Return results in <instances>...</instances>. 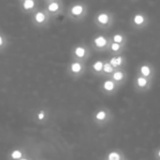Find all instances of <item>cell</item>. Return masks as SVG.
Masks as SVG:
<instances>
[{
    "label": "cell",
    "instance_id": "6da1fadb",
    "mask_svg": "<svg viewBox=\"0 0 160 160\" xmlns=\"http://www.w3.org/2000/svg\"><path fill=\"white\" fill-rule=\"evenodd\" d=\"M114 119L112 112L107 107H100L92 114V122L98 128H104L112 124Z\"/></svg>",
    "mask_w": 160,
    "mask_h": 160
},
{
    "label": "cell",
    "instance_id": "7a4b0ae2",
    "mask_svg": "<svg viewBox=\"0 0 160 160\" xmlns=\"http://www.w3.org/2000/svg\"><path fill=\"white\" fill-rule=\"evenodd\" d=\"M113 21H114L113 15L108 11L98 12L95 19L96 24L101 29H108L109 27H111L112 24L113 23Z\"/></svg>",
    "mask_w": 160,
    "mask_h": 160
},
{
    "label": "cell",
    "instance_id": "3957f363",
    "mask_svg": "<svg viewBox=\"0 0 160 160\" xmlns=\"http://www.w3.org/2000/svg\"><path fill=\"white\" fill-rule=\"evenodd\" d=\"M119 89H120V86L110 78L104 79L103 82L99 85L100 92L105 96H113L118 92Z\"/></svg>",
    "mask_w": 160,
    "mask_h": 160
},
{
    "label": "cell",
    "instance_id": "277c9868",
    "mask_svg": "<svg viewBox=\"0 0 160 160\" xmlns=\"http://www.w3.org/2000/svg\"><path fill=\"white\" fill-rule=\"evenodd\" d=\"M134 89L136 92L139 93H145L147 91H149L152 87L153 84V81L142 77L139 74L136 75L135 79H134Z\"/></svg>",
    "mask_w": 160,
    "mask_h": 160
},
{
    "label": "cell",
    "instance_id": "5b68a950",
    "mask_svg": "<svg viewBox=\"0 0 160 160\" xmlns=\"http://www.w3.org/2000/svg\"><path fill=\"white\" fill-rule=\"evenodd\" d=\"M112 38L104 35H98L93 38V47L96 51L98 52H108Z\"/></svg>",
    "mask_w": 160,
    "mask_h": 160
},
{
    "label": "cell",
    "instance_id": "8992f818",
    "mask_svg": "<svg viewBox=\"0 0 160 160\" xmlns=\"http://www.w3.org/2000/svg\"><path fill=\"white\" fill-rule=\"evenodd\" d=\"M85 72V64L84 62L74 60L68 66V73L73 78H79Z\"/></svg>",
    "mask_w": 160,
    "mask_h": 160
},
{
    "label": "cell",
    "instance_id": "52a82bcc",
    "mask_svg": "<svg viewBox=\"0 0 160 160\" xmlns=\"http://www.w3.org/2000/svg\"><path fill=\"white\" fill-rule=\"evenodd\" d=\"M137 74L153 81L155 78V68L149 63H142L138 67Z\"/></svg>",
    "mask_w": 160,
    "mask_h": 160
},
{
    "label": "cell",
    "instance_id": "ba28073f",
    "mask_svg": "<svg viewBox=\"0 0 160 160\" xmlns=\"http://www.w3.org/2000/svg\"><path fill=\"white\" fill-rule=\"evenodd\" d=\"M89 55H90V51L84 45H78L73 50L74 60H78V61H82V62L85 63V61L88 59Z\"/></svg>",
    "mask_w": 160,
    "mask_h": 160
},
{
    "label": "cell",
    "instance_id": "9c48e42d",
    "mask_svg": "<svg viewBox=\"0 0 160 160\" xmlns=\"http://www.w3.org/2000/svg\"><path fill=\"white\" fill-rule=\"evenodd\" d=\"M133 26L137 29H143L148 23V17L145 13L138 12L133 15L131 19Z\"/></svg>",
    "mask_w": 160,
    "mask_h": 160
},
{
    "label": "cell",
    "instance_id": "30bf717a",
    "mask_svg": "<svg viewBox=\"0 0 160 160\" xmlns=\"http://www.w3.org/2000/svg\"><path fill=\"white\" fill-rule=\"evenodd\" d=\"M110 79H112L113 82H115L120 87L124 85L128 80V73L125 70V68H120V69H115L114 72L111 75Z\"/></svg>",
    "mask_w": 160,
    "mask_h": 160
},
{
    "label": "cell",
    "instance_id": "8fae6325",
    "mask_svg": "<svg viewBox=\"0 0 160 160\" xmlns=\"http://www.w3.org/2000/svg\"><path fill=\"white\" fill-rule=\"evenodd\" d=\"M108 61L114 68V69L125 68V66H126V63H127L126 57L123 55V53L117 54V55H112L111 58Z\"/></svg>",
    "mask_w": 160,
    "mask_h": 160
},
{
    "label": "cell",
    "instance_id": "7c38bea8",
    "mask_svg": "<svg viewBox=\"0 0 160 160\" xmlns=\"http://www.w3.org/2000/svg\"><path fill=\"white\" fill-rule=\"evenodd\" d=\"M27 156L26 150L23 147H17L12 149L8 155V160H19L24 157Z\"/></svg>",
    "mask_w": 160,
    "mask_h": 160
},
{
    "label": "cell",
    "instance_id": "4fadbf2b",
    "mask_svg": "<svg viewBox=\"0 0 160 160\" xmlns=\"http://www.w3.org/2000/svg\"><path fill=\"white\" fill-rule=\"evenodd\" d=\"M85 12H86V6H84L83 4H75L70 8V14L76 18L84 16Z\"/></svg>",
    "mask_w": 160,
    "mask_h": 160
},
{
    "label": "cell",
    "instance_id": "5bb4252c",
    "mask_svg": "<svg viewBox=\"0 0 160 160\" xmlns=\"http://www.w3.org/2000/svg\"><path fill=\"white\" fill-rule=\"evenodd\" d=\"M106 160H126V156L125 154L121 151V150H118V149H113V150H111L109 151L106 156H105V158Z\"/></svg>",
    "mask_w": 160,
    "mask_h": 160
},
{
    "label": "cell",
    "instance_id": "9a60e30c",
    "mask_svg": "<svg viewBox=\"0 0 160 160\" xmlns=\"http://www.w3.org/2000/svg\"><path fill=\"white\" fill-rule=\"evenodd\" d=\"M105 60H96L92 65H91V72L96 75V76H100L102 75V70H103V66H104Z\"/></svg>",
    "mask_w": 160,
    "mask_h": 160
},
{
    "label": "cell",
    "instance_id": "2e32d148",
    "mask_svg": "<svg viewBox=\"0 0 160 160\" xmlns=\"http://www.w3.org/2000/svg\"><path fill=\"white\" fill-rule=\"evenodd\" d=\"M126 45H122L119 43H115V42H111L110 47L108 49V52H110L111 53H112V55H117V54H121L123 53V51L125 50Z\"/></svg>",
    "mask_w": 160,
    "mask_h": 160
},
{
    "label": "cell",
    "instance_id": "e0dca14e",
    "mask_svg": "<svg viewBox=\"0 0 160 160\" xmlns=\"http://www.w3.org/2000/svg\"><path fill=\"white\" fill-rule=\"evenodd\" d=\"M114 68L109 63L108 60H105L104 62V66H103V70H102V75L101 77H103L104 79L106 78H110L111 75L114 72Z\"/></svg>",
    "mask_w": 160,
    "mask_h": 160
},
{
    "label": "cell",
    "instance_id": "ac0fdd59",
    "mask_svg": "<svg viewBox=\"0 0 160 160\" xmlns=\"http://www.w3.org/2000/svg\"><path fill=\"white\" fill-rule=\"evenodd\" d=\"M48 118V112L45 109L38 110L35 114V119L38 124H43L47 121Z\"/></svg>",
    "mask_w": 160,
    "mask_h": 160
},
{
    "label": "cell",
    "instance_id": "d6986e66",
    "mask_svg": "<svg viewBox=\"0 0 160 160\" xmlns=\"http://www.w3.org/2000/svg\"><path fill=\"white\" fill-rule=\"evenodd\" d=\"M112 41L115 42V43H119L122 45H126L127 44V37L124 33L118 32V33H114L112 37Z\"/></svg>",
    "mask_w": 160,
    "mask_h": 160
},
{
    "label": "cell",
    "instance_id": "ffe728a7",
    "mask_svg": "<svg viewBox=\"0 0 160 160\" xmlns=\"http://www.w3.org/2000/svg\"><path fill=\"white\" fill-rule=\"evenodd\" d=\"M59 8H60V5L58 2H52L48 6V10L51 12H56L59 10Z\"/></svg>",
    "mask_w": 160,
    "mask_h": 160
},
{
    "label": "cell",
    "instance_id": "44dd1931",
    "mask_svg": "<svg viewBox=\"0 0 160 160\" xmlns=\"http://www.w3.org/2000/svg\"><path fill=\"white\" fill-rule=\"evenodd\" d=\"M35 6L34 0H24L23 2V8L24 9H31Z\"/></svg>",
    "mask_w": 160,
    "mask_h": 160
},
{
    "label": "cell",
    "instance_id": "7402d4cb",
    "mask_svg": "<svg viewBox=\"0 0 160 160\" xmlns=\"http://www.w3.org/2000/svg\"><path fill=\"white\" fill-rule=\"evenodd\" d=\"M45 14L43 13V12H38L37 14H36V16H35V19H36V21L38 22H44L45 21Z\"/></svg>",
    "mask_w": 160,
    "mask_h": 160
},
{
    "label": "cell",
    "instance_id": "603a6c76",
    "mask_svg": "<svg viewBox=\"0 0 160 160\" xmlns=\"http://www.w3.org/2000/svg\"><path fill=\"white\" fill-rule=\"evenodd\" d=\"M154 157H155V159L156 160H160V146L155 151Z\"/></svg>",
    "mask_w": 160,
    "mask_h": 160
},
{
    "label": "cell",
    "instance_id": "cb8c5ba5",
    "mask_svg": "<svg viewBox=\"0 0 160 160\" xmlns=\"http://www.w3.org/2000/svg\"><path fill=\"white\" fill-rule=\"evenodd\" d=\"M19 160H34L32 158H30V157H28V155L26 156V157H24V158H21V159Z\"/></svg>",
    "mask_w": 160,
    "mask_h": 160
},
{
    "label": "cell",
    "instance_id": "d4e9b609",
    "mask_svg": "<svg viewBox=\"0 0 160 160\" xmlns=\"http://www.w3.org/2000/svg\"><path fill=\"white\" fill-rule=\"evenodd\" d=\"M2 44H3V38H2V37L0 36V46H2Z\"/></svg>",
    "mask_w": 160,
    "mask_h": 160
},
{
    "label": "cell",
    "instance_id": "484cf974",
    "mask_svg": "<svg viewBox=\"0 0 160 160\" xmlns=\"http://www.w3.org/2000/svg\"><path fill=\"white\" fill-rule=\"evenodd\" d=\"M103 160H106V159H103Z\"/></svg>",
    "mask_w": 160,
    "mask_h": 160
},
{
    "label": "cell",
    "instance_id": "4316f807",
    "mask_svg": "<svg viewBox=\"0 0 160 160\" xmlns=\"http://www.w3.org/2000/svg\"><path fill=\"white\" fill-rule=\"evenodd\" d=\"M126 160H128V159H126Z\"/></svg>",
    "mask_w": 160,
    "mask_h": 160
},
{
    "label": "cell",
    "instance_id": "83f0119b",
    "mask_svg": "<svg viewBox=\"0 0 160 160\" xmlns=\"http://www.w3.org/2000/svg\"><path fill=\"white\" fill-rule=\"evenodd\" d=\"M41 160H42V159H41Z\"/></svg>",
    "mask_w": 160,
    "mask_h": 160
}]
</instances>
